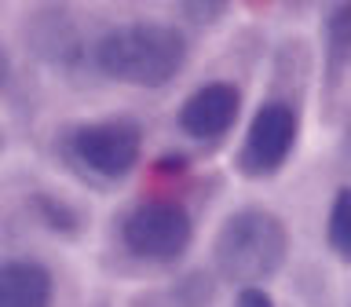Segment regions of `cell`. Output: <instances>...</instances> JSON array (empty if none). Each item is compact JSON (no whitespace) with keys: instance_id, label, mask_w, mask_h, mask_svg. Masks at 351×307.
Segmentation results:
<instances>
[{"instance_id":"6da1fadb","label":"cell","mask_w":351,"mask_h":307,"mask_svg":"<svg viewBox=\"0 0 351 307\" xmlns=\"http://www.w3.org/2000/svg\"><path fill=\"white\" fill-rule=\"evenodd\" d=\"M92 62L110 81L161 88L180 77L186 62V37L176 26H161V22H125L99 37Z\"/></svg>"},{"instance_id":"30bf717a","label":"cell","mask_w":351,"mask_h":307,"mask_svg":"<svg viewBox=\"0 0 351 307\" xmlns=\"http://www.w3.org/2000/svg\"><path fill=\"white\" fill-rule=\"evenodd\" d=\"M326 238H329V249H333L337 256L351 260V186H344V191H337L333 205H329Z\"/></svg>"},{"instance_id":"8992f818","label":"cell","mask_w":351,"mask_h":307,"mask_svg":"<svg viewBox=\"0 0 351 307\" xmlns=\"http://www.w3.org/2000/svg\"><path fill=\"white\" fill-rule=\"evenodd\" d=\"M238 114H241L238 88L230 81H208L183 99L180 114H176V125H180L183 136H191L197 143H213V139H223L234 128Z\"/></svg>"},{"instance_id":"9c48e42d","label":"cell","mask_w":351,"mask_h":307,"mask_svg":"<svg viewBox=\"0 0 351 307\" xmlns=\"http://www.w3.org/2000/svg\"><path fill=\"white\" fill-rule=\"evenodd\" d=\"M348 66H351V4H337L326 19V70L337 81Z\"/></svg>"},{"instance_id":"277c9868","label":"cell","mask_w":351,"mask_h":307,"mask_svg":"<svg viewBox=\"0 0 351 307\" xmlns=\"http://www.w3.org/2000/svg\"><path fill=\"white\" fill-rule=\"evenodd\" d=\"M139 154L143 128L136 121H92V125L73 128L70 136V158L99 180H125L139 164Z\"/></svg>"},{"instance_id":"7c38bea8","label":"cell","mask_w":351,"mask_h":307,"mask_svg":"<svg viewBox=\"0 0 351 307\" xmlns=\"http://www.w3.org/2000/svg\"><path fill=\"white\" fill-rule=\"evenodd\" d=\"M234 307H274V300H271L267 289H260V285H245V289H238Z\"/></svg>"},{"instance_id":"5b68a950","label":"cell","mask_w":351,"mask_h":307,"mask_svg":"<svg viewBox=\"0 0 351 307\" xmlns=\"http://www.w3.org/2000/svg\"><path fill=\"white\" fill-rule=\"evenodd\" d=\"M296 136H300V114H296V106L285 103V99L263 103L249 121L245 143L238 150V169L245 175H252V180L274 175L289 161Z\"/></svg>"},{"instance_id":"52a82bcc","label":"cell","mask_w":351,"mask_h":307,"mask_svg":"<svg viewBox=\"0 0 351 307\" xmlns=\"http://www.w3.org/2000/svg\"><path fill=\"white\" fill-rule=\"evenodd\" d=\"M55 278L37 260H4L0 263V307H51Z\"/></svg>"},{"instance_id":"7a4b0ae2","label":"cell","mask_w":351,"mask_h":307,"mask_svg":"<svg viewBox=\"0 0 351 307\" xmlns=\"http://www.w3.org/2000/svg\"><path fill=\"white\" fill-rule=\"evenodd\" d=\"M216 267L223 278L245 285H260L282 271L289 256V227L267 208H238L223 219L213 245Z\"/></svg>"},{"instance_id":"5bb4252c","label":"cell","mask_w":351,"mask_h":307,"mask_svg":"<svg viewBox=\"0 0 351 307\" xmlns=\"http://www.w3.org/2000/svg\"><path fill=\"white\" fill-rule=\"evenodd\" d=\"M0 147H4V136H0Z\"/></svg>"},{"instance_id":"4fadbf2b","label":"cell","mask_w":351,"mask_h":307,"mask_svg":"<svg viewBox=\"0 0 351 307\" xmlns=\"http://www.w3.org/2000/svg\"><path fill=\"white\" fill-rule=\"evenodd\" d=\"M11 81V59L4 55V48H0V88H4Z\"/></svg>"},{"instance_id":"3957f363","label":"cell","mask_w":351,"mask_h":307,"mask_svg":"<svg viewBox=\"0 0 351 307\" xmlns=\"http://www.w3.org/2000/svg\"><path fill=\"white\" fill-rule=\"evenodd\" d=\"M121 241L132 256L150 263H169L191 249L194 219L172 197H147L136 208H128L125 219H121Z\"/></svg>"},{"instance_id":"ba28073f","label":"cell","mask_w":351,"mask_h":307,"mask_svg":"<svg viewBox=\"0 0 351 307\" xmlns=\"http://www.w3.org/2000/svg\"><path fill=\"white\" fill-rule=\"evenodd\" d=\"M33 51L40 59H51V62H66V59H77L81 51V40H77V29L70 19H62L59 11H44V19L33 26Z\"/></svg>"},{"instance_id":"8fae6325","label":"cell","mask_w":351,"mask_h":307,"mask_svg":"<svg viewBox=\"0 0 351 307\" xmlns=\"http://www.w3.org/2000/svg\"><path fill=\"white\" fill-rule=\"evenodd\" d=\"M33 208H37V216L51 230H59V234H77V230H81V212H77L73 205H66L62 197L37 194V197H33Z\"/></svg>"}]
</instances>
